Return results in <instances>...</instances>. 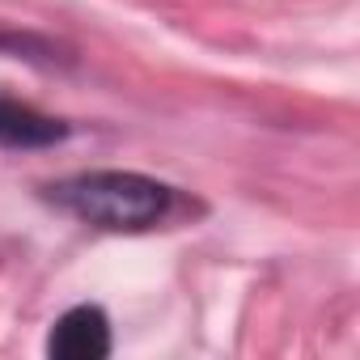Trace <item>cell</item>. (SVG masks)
Here are the masks:
<instances>
[{
  "label": "cell",
  "instance_id": "1",
  "mask_svg": "<svg viewBox=\"0 0 360 360\" xmlns=\"http://www.w3.org/2000/svg\"><path fill=\"white\" fill-rule=\"evenodd\" d=\"M51 200L77 221L110 229V233L148 229L169 208V191L131 169H94V174L64 178V183L51 187Z\"/></svg>",
  "mask_w": 360,
  "mask_h": 360
},
{
  "label": "cell",
  "instance_id": "2",
  "mask_svg": "<svg viewBox=\"0 0 360 360\" xmlns=\"http://www.w3.org/2000/svg\"><path fill=\"white\" fill-rule=\"evenodd\" d=\"M47 352L60 360H102L110 356V322L98 305H77L64 318H56Z\"/></svg>",
  "mask_w": 360,
  "mask_h": 360
},
{
  "label": "cell",
  "instance_id": "3",
  "mask_svg": "<svg viewBox=\"0 0 360 360\" xmlns=\"http://www.w3.org/2000/svg\"><path fill=\"white\" fill-rule=\"evenodd\" d=\"M68 127L51 115H39L34 106H22L13 98H0V144L5 148H47L64 140Z\"/></svg>",
  "mask_w": 360,
  "mask_h": 360
}]
</instances>
